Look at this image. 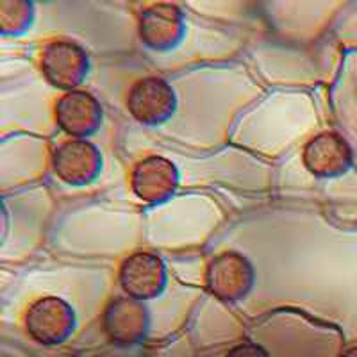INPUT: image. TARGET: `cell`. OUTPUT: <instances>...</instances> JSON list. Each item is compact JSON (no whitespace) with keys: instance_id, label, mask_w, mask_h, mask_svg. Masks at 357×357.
<instances>
[{"instance_id":"cell-1","label":"cell","mask_w":357,"mask_h":357,"mask_svg":"<svg viewBox=\"0 0 357 357\" xmlns=\"http://www.w3.org/2000/svg\"><path fill=\"white\" fill-rule=\"evenodd\" d=\"M254 284L250 261L234 250H225L213 257L206 270L207 291L222 302L241 301Z\"/></svg>"},{"instance_id":"cell-2","label":"cell","mask_w":357,"mask_h":357,"mask_svg":"<svg viewBox=\"0 0 357 357\" xmlns=\"http://www.w3.org/2000/svg\"><path fill=\"white\" fill-rule=\"evenodd\" d=\"M73 309L59 296L38 298L25 314V329L40 345H57L65 341L73 331Z\"/></svg>"},{"instance_id":"cell-3","label":"cell","mask_w":357,"mask_h":357,"mask_svg":"<svg viewBox=\"0 0 357 357\" xmlns=\"http://www.w3.org/2000/svg\"><path fill=\"white\" fill-rule=\"evenodd\" d=\"M43 77L59 89L77 88L88 73V56L77 43L56 40L45 45L40 57Z\"/></svg>"},{"instance_id":"cell-4","label":"cell","mask_w":357,"mask_h":357,"mask_svg":"<svg viewBox=\"0 0 357 357\" xmlns=\"http://www.w3.org/2000/svg\"><path fill=\"white\" fill-rule=\"evenodd\" d=\"M118 280L127 296L136 301H151L165 289L167 268L161 257L152 252H134L120 264Z\"/></svg>"},{"instance_id":"cell-5","label":"cell","mask_w":357,"mask_h":357,"mask_svg":"<svg viewBox=\"0 0 357 357\" xmlns=\"http://www.w3.org/2000/svg\"><path fill=\"white\" fill-rule=\"evenodd\" d=\"M127 109L143 126H158L175 111V93L161 77H143L134 82L127 95Z\"/></svg>"},{"instance_id":"cell-6","label":"cell","mask_w":357,"mask_h":357,"mask_svg":"<svg viewBox=\"0 0 357 357\" xmlns=\"http://www.w3.org/2000/svg\"><path fill=\"white\" fill-rule=\"evenodd\" d=\"M354 154L341 134L327 130L309 139L302 152L305 170L320 178H333L352 167Z\"/></svg>"},{"instance_id":"cell-7","label":"cell","mask_w":357,"mask_h":357,"mask_svg":"<svg viewBox=\"0 0 357 357\" xmlns=\"http://www.w3.org/2000/svg\"><path fill=\"white\" fill-rule=\"evenodd\" d=\"M178 172L170 159L149 155L134 165L130 188L134 195L146 204H158L172 197L177 190Z\"/></svg>"},{"instance_id":"cell-8","label":"cell","mask_w":357,"mask_h":357,"mask_svg":"<svg viewBox=\"0 0 357 357\" xmlns=\"http://www.w3.org/2000/svg\"><path fill=\"white\" fill-rule=\"evenodd\" d=\"M52 170L63 183L81 186L97 177L100 170V154L97 146L86 139H66L54 149Z\"/></svg>"},{"instance_id":"cell-9","label":"cell","mask_w":357,"mask_h":357,"mask_svg":"<svg viewBox=\"0 0 357 357\" xmlns=\"http://www.w3.org/2000/svg\"><path fill=\"white\" fill-rule=\"evenodd\" d=\"M149 312L142 301L130 296H116L104 311L106 336L118 347L136 345L145 337Z\"/></svg>"},{"instance_id":"cell-10","label":"cell","mask_w":357,"mask_h":357,"mask_svg":"<svg viewBox=\"0 0 357 357\" xmlns=\"http://www.w3.org/2000/svg\"><path fill=\"white\" fill-rule=\"evenodd\" d=\"M56 123L65 134L75 139H81L95 132L100 126L102 107L100 102L84 89L66 91L56 102Z\"/></svg>"},{"instance_id":"cell-11","label":"cell","mask_w":357,"mask_h":357,"mask_svg":"<svg viewBox=\"0 0 357 357\" xmlns=\"http://www.w3.org/2000/svg\"><path fill=\"white\" fill-rule=\"evenodd\" d=\"M183 29L181 9L167 2L149 6L139 18V38L152 50L172 49L183 36Z\"/></svg>"},{"instance_id":"cell-12","label":"cell","mask_w":357,"mask_h":357,"mask_svg":"<svg viewBox=\"0 0 357 357\" xmlns=\"http://www.w3.org/2000/svg\"><path fill=\"white\" fill-rule=\"evenodd\" d=\"M0 8V22L2 33H18L27 25L31 18V6L27 2H2Z\"/></svg>"},{"instance_id":"cell-13","label":"cell","mask_w":357,"mask_h":357,"mask_svg":"<svg viewBox=\"0 0 357 357\" xmlns=\"http://www.w3.org/2000/svg\"><path fill=\"white\" fill-rule=\"evenodd\" d=\"M225 357H270L266 350L259 345H254V343H241V345H236L234 349L229 350V354Z\"/></svg>"},{"instance_id":"cell-14","label":"cell","mask_w":357,"mask_h":357,"mask_svg":"<svg viewBox=\"0 0 357 357\" xmlns=\"http://www.w3.org/2000/svg\"><path fill=\"white\" fill-rule=\"evenodd\" d=\"M340 357H357V345H354V347H349V349H347L345 352L341 354Z\"/></svg>"}]
</instances>
